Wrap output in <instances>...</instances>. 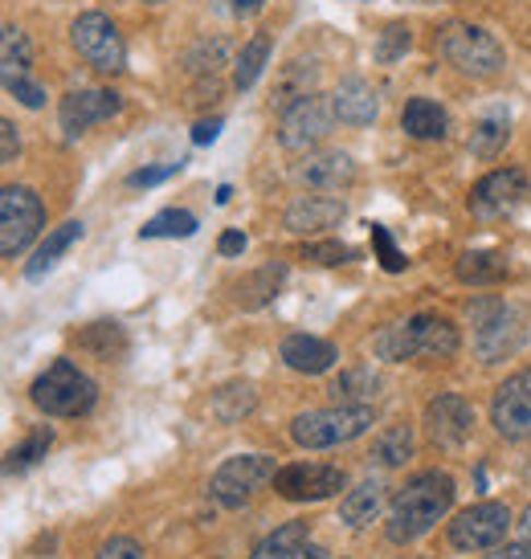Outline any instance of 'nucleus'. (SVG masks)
<instances>
[{
  "label": "nucleus",
  "mask_w": 531,
  "mask_h": 559,
  "mask_svg": "<svg viewBox=\"0 0 531 559\" xmlns=\"http://www.w3.org/2000/svg\"><path fill=\"white\" fill-rule=\"evenodd\" d=\"M401 127H405L409 140L434 143L450 131V115H446V107L434 103V98H409L405 110H401Z\"/></svg>",
  "instance_id": "nucleus-21"
},
{
  "label": "nucleus",
  "mask_w": 531,
  "mask_h": 559,
  "mask_svg": "<svg viewBox=\"0 0 531 559\" xmlns=\"http://www.w3.org/2000/svg\"><path fill=\"white\" fill-rule=\"evenodd\" d=\"M9 94H13V98H21V103H25L30 110L46 107V86H42L37 79H21V82H13V86H9Z\"/></svg>",
  "instance_id": "nucleus-41"
},
{
  "label": "nucleus",
  "mask_w": 531,
  "mask_h": 559,
  "mask_svg": "<svg viewBox=\"0 0 531 559\" xmlns=\"http://www.w3.org/2000/svg\"><path fill=\"white\" fill-rule=\"evenodd\" d=\"M311 86H315V66L311 62H291V66H286V74L274 82V94H270V98H274V107H279V110H286L291 103L307 98V94H315Z\"/></svg>",
  "instance_id": "nucleus-31"
},
{
  "label": "nucleus",
  "mask_w": 531,
  "mask_h": 559,
  "mask_svg": "<svg viewBox=\"0 0 531 559\" xmlns=\"http://www.w3.org/2000/svg\"><path fill=\"white\" fill-rule=\"evenodd\" d=\"M221 135V119H201V123L192 127V143H213Z\"/></svg>",
  "instance_id": "nucleus-45"
},
{
  "label": "nucleus",
  "mask_w": 531,
  "mask_h": 559,
  "mask_svg": "<svg viewBox=\"0 0 531 559\" xmlns=\"http://www.w3.org/2000/svg\"><path fill=\"white\" fill-rule=\"evenodd\" d=\"M282 282H286V265L282 262H270V265H262V270H253L250 278L237 282V307L258 311V307H266L270 298L279 295Z\"/></svg>",
  "instance_id": "nucleus-24"
},
{
  "label": "nucleus",
  "mask_w": 531,
  "mask_h": 559,
  "mask_svg": "<svg viewBox=\"0 0 531 559\" xmlns=\"http://www.w3.org/2000/svg\"><path fill=\"white\" fill-rule=\"evenodd\" d=\"M409 41H413L409 25H389V29L380 33V41H376V62H380V66H392L397 58H405Z\"/></svg>",
  "instance_id": "nucleus-37"
},
{
  "label": "nucleus",
  "mask_w": 531,
  "mask_h": 559,
  "mask_svg": "<svg viewBox=\"0 0 531 559\" xmlns=\"http://www.w3.org/2000/svg\"><path fill=\"white\" fill-rule=\"evenodd\" d=\"M298 180L307 188H344L356 180V159L347 156V152H319V156H307L303 159V168H298Z\"/></svg>",
  "instance_id": "nucleus-20"
},
{
  "label": "nucleus",
  "mask_w": 531,
  "mask_h": 559,
  "mask_svg": "<svg viewBox=\"0 0 531 559\" xmlns=\"http://www.w3.org/2000/svg\"><path fill=\"white\" fill-rule=\"evenodd\" d=\"M46 229V204L33 188H0V258H16Z\"/></svg>",
  "instance_id": "nucleus-5"
},
{
  "label": "nucleus",
  "mask_w": 531,
  "mask_h": 559,
  "mask_svg": "<svg viewBox=\"0 0 531 559\" xmlns=\"http://www.w3.org/2000/svg\"><path fill=\"white\" fill-rule=\"evenodd\" d=\"M33 79L30 74V37L13 25H0V86L9 91L13 82Z\"/></svg>",
  "instance_id": "nucleus-22"
},
{
  "label": "nucleus",
  "mask_w": 531,
  "mask_h": 559,
  "mask_svg": "<svg viewBox=\"0 0 531 559\" xmlns=\"http://www.w3.org/2000/svg\"><path fill=\"white\" fill-rule=\"evenodd\" d=\"M491 559H531V551H528V544H511V547H499Z\"/></svg>",
  "instance_id": "nucleus-47"
},
{
  "label": "nucleus",
  "mask_w": 531,
  "mask_h": 559,
  "mask_svg": "<svg viewBox=\"0 0 531 559\" xmlns=\"http://www.w3.org/2000/svg\"><path fill=\"white\" fill-rule=\"evenodd\" d=\"M376 392H380V376L373 368H347L335 384H331V396L340 404H368L376 401Z\"/></svg>",
  "instance_id": "nucleus-30"
},
{
  "label": "nucleus",
  "mask_w": 531,
  "mask_h": 559,
  "mask_svg": "<svg viewBox=\"0 0 531 559\" xmlns=\"http://www.w3.org/2000/svg\"><path fill=\"white\" fill-rule=\"evenodd\" d=\"M401 335H405V359H453L458 356V326L441 314H413L409 323H401Z\"/></svg>",
  "instance_id": "nucleus-13"
},
{
  "label": "nucleus",
  "mask_w": 531,
  "mask_h": 559,
  "mask_svg": "<svg viewBox=\"0 0 531 559\" xmlns=\"http://www.w3.org/2000/svg\"><path fill=\"white\" fill-rule=\"evenodd\" d=\"M507 531H511V511L503 502H474L453 514L450 547L453 551H491L507 539Z\"/></svg>",
  "instance_id": "nucleus-7"
},
{
  "label": "nucleus",
  "mask_w": 531,
  "mask_h": 559,
  "mask_svg": "<svg viewBox=\"0 0 531 559\" xmlns=\"http://www.w3.org/2000/svg\"><path fill=\"white\" fill-rule=\"evenodd\" d=\"M70 37H74V49H79L94 70H103V74H119V70H123L127 49L110 16L82 13L79 21H74V29H70Z\"/></svg>",
  "instance_id": "nucleus-9"
},
{
  "label": "nucleus",
  "mask_w": 531,
  "mask_h": 559,
  "mask_svg": "<svg viewBox=\"0 0 531 559\" xmlns=\"http://www.w3.org/2000/svg\"><path fill=\"white\" fill-rule=\"evenodd\" d=\"M274 474H279V469H274V457H266V453H241V457H229V462L213 474L209 495H213V502L237 511V507H246V502L262 490L266 481H274Z\"/></svg>",
  "instance_id": "nucleus-6"
},
{
  "label": "nucleus",
  "mask_w": 531,
  "mask_h": 559,
  "mask_svg": "<svg viewBox=\"0 0 531 559\" xmlns=\"http://www.w3.org/2000/svg\"><path fill=\"white\" fill-rule=\"evenodd\" d=\"M16 156H21V135L9 119H0V164H13Z\"/></svg>",
  "instance_id": "nucleus-42"
},
{
  "label": "nucleus",
  "mask_w": 531,
  "mask_h": 559,
  "mask_svg": "<svg viewBox=\"0 0 531 559\" xmlns=\"http://www.w3.org/2000/svg\"><path fill=\"white\" fill-rule=\"evenodd\" d=\"M331 110H335L340 123L368 127L376 119L380 103H376V91L364 79H344L340 86H335V94H331Z\"/></svg>",
  "instance_id": "nucleus-19"
},
{
  "label": "nucleus",
  "mask_w": 531,
  "mask_h": 559,
  "mask_svg": "<svg viewBox=\"0 0 531 559\" xmlns=\"http://www.w3.org/2000/svg\"><path fill=\"white\" fill-rule=\"evenodd\" d=\"M180 171V164H164V168H143V171H135L127 185L131 188H152V185H164L168 176H176Z\"/></svg>",
  "instance_id": "nucleus-44"
},
{
  "label": "nucleus",
  "mask_w": 531,
  "mask_h": 559,
  "mask_svg": "<svg viewBox=\"0 0 531 559\" xmlns=\"http://www.w3.org/2000/svg\"><path fill=\"white\" fill-rule=\"evenodd\" d=\"M94 559H143V547L131 539V535H110L107 544L98 547Z\"/></svg>",
  "instance_id": "nucleus-40"
},
{
  "label": "nucleus",
  "mask_w": 531,
  "mask_h": 559,
  "mask_svg": "<svg viewBox=\"0 0 531 559\" xmlns=\"http://www.w3.org/2000/svg\"><path fill=\"white\" fill-rule=\"evenodd\" d=\"M253 404H258V396H253L250 380H229V384H221V389L213 392V413H217V420H225V425H237L241 417H250Z\"/></svg>",
  "instance_id": "nucleus-27"
},
{
  "label": "nucleus",
  "mask_w": 531,
  "mask_h": 559,
  "mask_svg": "<svg viewBox=\"0 0 531 559\" xmlns=\"http://www.w3.org/2000/svg\"><path fill=\"white\" fill-rule=\"evenodd\" d=\"M331 123H335V110H331V98L323 94H307L291 107L282 110L279 123V143L286 152H307L315 143L328 140Z\"/></svg>",
  "instance_id": "nucleus-8"
},
{
  "label": "nucleus",
  "mask_w": 531,
  "mask_h": 559,
  "mask_svg": "<svg viewBox=\"0 0 531 559\" xmlns=\"http://www.w3.org/2000/svg\"><path fill=\"white\" fill-rule=\"evenodd\" d=\"M140 234L148 237V241H152V237H192L197 234V217L185 213V209H164L160 217H152L143 225Z\"/></svg>",
  "instance_id": "nucleus-36"
},
{
  "label": "nucleus",
  "mask_w": 531,
  "mask_h": 559,
  "mask_svg": "<svg viewBox=\"0 0 531 559\" xmlns=\"http://www.w3.org/2000/svg\"><path fill=\"white\" fill-rule=\"evenodd\" d=\"M356 253L344 246V241H315V246H303V262L311 265H344L352 262Z\"/></svg>",
  "instance_id": "nucleus-39"
},
{
  "label": "nucleus",
  "mask_w": 531,
  "mask_h": 559,
  "mask_svg": "<svg viewBox=\"0 0 531 559\" xmlns=\"http://www.w3.org/2000/svg\"><path fill=\"white\" fill-rule=\"evenodd\" d=\"M209 4L225 16H253L266 9V0H209Z\"/></svg>",
  "instance_id": "nucleus-43"
},
{
  "label": "nucleus",
  "mask_w": 531,
  "mask_h": 559,
  "mask_svg": "<svg viewBox=\"0 0 531 559\" xmlns=\"http://www.w3.org/2000/svg\"><path fill=\"white\" fill-rule=\"evenodd\" d=\"M307 535H311V531H307V523H303V519H295V523H282V527H274L262 544L253 547L250 559H295L298 547L307 544Z\"/></svg>",
  "instance_id": "nucleus-28"
},
{
  "label": "nucleus",
  "mask_w": 531,
  "mask_h": 559,
  "mask_svg": "<svg viewBox=\"0 0 531 559\" xmlns=\"http://www.w3.org/2000/svg\"><path fill=\"white\" fill-rule=\"evenodd\" d=\"M335 359H340V352H335L328 340H315V335H286V340H282V364L303 376L331 372Z\"/></svg>",
  "instance_id": "nucleus-18"
},
{
  "label": "nucleus",
  "mask_w": 531,
  "mask_h": 559,
  "mask_svg": "<svg viewBox=\"0 0 531 559\" xmlns=\"http://www.w3.org/2000/svg\"><path fill=\"white\" fill-rule=\"evenodd\" d=\"M295 559H328V551H323L319 544H303V547H298Z\"/></svg>",
  "instance_id": "nucleus-48"
},
{
  "label": "nucleus",
  "mask_w": 531,
  "mask_h": 559,
  "mask_svg": "<svg viewBox=\"0 0 531 559\" xmlns=\"http://www.w3.org/2000/svg\"><path fill=\"white\" fill-rule=\"evenodd\" d=\"M441 58L470 79H495L503 70V46L479 25H446L438 33Z\"/></svg>",
  "instance_id": "nucleus-4"
},
{
  "label": "nucleus",
  "mask_w": 531,
  "mask_h": 559,
  "mask_svg": "<svg viewBox=\"0 0 531 559\" xmlns=\"http://www.w3.org/2000/svg\"><path fill=\"white\" fill-rule=\"evenodd\" d=\"M79 237H82V221H66V225H58V229H54V234H46V241L37 246V253H33V262L25 265V274H30L33 282L46 278L49 270H54V265L62 262L66 249L74 246Z\"/></svg>",
  "instance_id": "nucleus-23"
},
{
  "label": "nucleus",
  "mask_w": 531,
  "mask_h": 559,
  "mask_svg": "<svg viewBox=\"0 0 531 559\" xmlns=\"http://www.w3.org/2000/svg\"><path fill=\"white\" fill-rule=\"evenodd\" d=\"M491 420L507 441H531V368L503 380L491 401Z\"/></svg>",
  "instance_id": "nucleus-12"
},
{
  "label": "nucleus",
  "mask_w": 531,
  "mask_h": 559,
  "mask_svg": "<svg viewBox=\"0 0 531 559\" xmlns=\"http://www.w3.org/2000/svg\"><path fill=\"white\" fill-rule=\"evenodd\" d=\"M344 469L323 466V462H298V466H282L274 474V490L286 502H323V498L344 490Z\"/></svg>",
  "instance_id": "nucleus-11"
},
{
  "label": "nucleus",
  "mask_w": 531,
  "mask_h": 559,
  "mask_svg": "<svg viewBox=\"0 0 531 559\" xmlns=\"http://www.w3.org/2000/svg\"><path fill=\"white\" fill-rule=\"evenodd\" d=\"M368 229H373V249H376V258H380V265H385L389 274H401V270H405V253L397 249L392 234L385 225H368Z\"/></svg>",
  "instance_id": "nucleus-38"
},
{
  "label": "nucleus",
  "mask_w": 531,
  "mask_h": 559,
  "mask_svg": "<svg viewBox=\"0 0 531 559\" xmlns=\"http://www.w3.org/2000/svg\"><path fill=\"white\" fill-rule=\"evenodd\" d=\"M385 486L380 481H364L356 490H347V498L340 502V519H344L347 527H368L376 514L385 511Z\"/></svg>",
  "instance_id": "nucleus-25"
},
{
  "label": "nucleus",
  "mask_w": 531,
  "mask_h": 559,
  "mask_svg": "<svg viewBox=\"0 0 531 559\" xmlns=\"http://www.w3.org/2000/svg\"><path fill=\"white\" fill-rule=\"evenodd\" d=\"M458 278L467 282V286H495V282L507 278V262H503L499 253H467L458 262Z\"/></svg>",
  "instance_id": "nucleus-33"
},
{
  "label": "nucleus",
  "mask_w": 531,
  "mask_h": 559,
  "mask_svg": "<svg viewBox=\"0 0 531 559\" xmlns=\"http://www.w3.org/2000/svg\"><path fill=\"white\" fill-rule=\"evenodd\" d=\"M453 478L450 474H441V469H425L417 474L413 481H405L397 498H392V511H389V544H417L422 535L438 527L446 511L453 507Z\"/></svg>",
  "instance_id": "nucleus-1"
},
{
  "label": "nucleus",
  "mask_w": 531,
  "mask_h": 559,
  "mask_svg": "<svg viewBox=\"0 0 531 559\" xmlns=\"http://www.w3.org/2000/svg\"><path fill=\"white\" fill-rule=\"evenodd\" d=\"M373 420H376L373 404H335V408L298 413L291 420V437H295V445H303V450H335V445L368 433Z\"/></svg>",
  "instance_id": "nucleus-2"
},
{
  "label": "nucleus",
  "mask_w": 531,
  "mask_h": 559,
  "mask_svg": "<svg viewBox=\"0 0 531 559\" xmlns=\"http://www.w3.org/2000/svg\"><path fill=\"white\" fill-rule=\"evenodd\" d=\"M470 425H474V413L458 392H441L425 408V433L438 450H458L470 437Z\"/></svg>",
  "instance_id": "nucleus-14"
},
{
  "label": "nucleus",
  "mask_w": 531,
  "mask_h": 559,
  "mask_svg": "<svg viewBox=\"0 0 531 559\" xmlns=\"http://www.w3.org/2000/svg\"><path fill=\"white\" fill-rule=\"evenodd\" d=\"M148 4H160V0H148Z\"/></svg>",
  "instance_id": "nucleus-50"
},
{
  "label": "nucleus",
  "mask_w": 531,
  "mask_h": 559,
  "mask_svg": "<svg viewBox=\"0 0 531 559\" xmlns=\"http://www.w3.org/2000/svg\"><path fill=\"white\" fill-rule=\"evenodd\" d=\"M519 535H523V544H531V507L519 514Z\"/></svg>",
  "instance_id": "nucleus-49"
},
{
  "label": "nucleus",
  "mask_w": 531,
  "mask_h": 559,
  "mask_svg": "<svg viewBox=\"0 0 531 559\" xmlns=\"http://www.w3.org/2000/svg\"><path fill=\"white\" fill-rule=\"evenodd\" d=\"M523 340H528L523 314L503 302V311L474 331V356L483 359V364H503V359H511L523 347Z\"/></svg>",
  "instance_id": "nucleus-15"
},
{
  "label": "nucleus",
  "mask_w": 531,
  "mask_h": 559,
  "mask_svg": "<svg viewBox=\"0 0 531 559\" xmlns=\"http://www.w3.org/2000/svg\"><path fill=\"white\" fill-rule=\"evenodd\" d=\"M49 445H54V433H49V429H37V433L25 437L16 450H9V457L0 462V474L9 478V474H25V469H33L49 453Z\"/></svg>",
  "instance_id": "nucleus-32"
},
{
  "label": "nucleus",
  "mask_w": 531,
  "mask_h": 559,
  "mask_svg": "<svg viewBox=\"0 0 531 559\" xmlns=\"http://www.w3.org/2000/svg\"><path fill=\"white\" fill-rule=\"evenodd\" d=\"M119 107H123V98L115 91H74L62 98V131L74 140V135H82L86 127L94 123H107L110 115H119Z\"/></svg>",
  "instance_id": "nucleus-16"
},
{
  "label": "nucleus",
  "mask_w": 531,
  "mask_h": 559,
  "mask_svg": "<svg viewBox=\"0 0 531 559\" xmlns=\"http://www.w3.org/2000/svg\"><path fill=\"white\" fill-rule=\"evenodd\" d=\"M98 401V384L91 376L74 368L70 359L49 364L46 372L33 380V404L46 413V417H86Z\"/></svg>",
  "instance_id": "nucleus-3"
},
{
  "label": "nucleus",
  "mask_w": 531,
  "mask_h": 559,
  "mask_svg": "<svg viewBox=\"0 0 531 559\" xmlns=\"http://www.w3.org/2000/svg\"><path fill=\"white\" fill-rule=\"evenodd\" d=\"M74 343L86 347V352L98 356V359H119L127 352V335H123V326L119 323H91L86 331L74 335Z\"/></svg>",
  "instance_id": "nucleus-29"
},
{
  "label": "nucleus",
  "mask_w": 531,
  "mask_h": 559,
  "mask_svg": "<svg viewBox=\"0 0 531 559\" xmlns=\"http://www.w3.org/2000/svg\"><path fill=\"white\" fill-rule=\"evenodd\" d=\"M413 450H417L413 425H389V429L373 441V462L376 466H385V469H397L413 457Z\"/></svg>",
  "instance_id": "nucleus-26"
},
{
  "label": "nucleus",
  "mask_w": 531,
  "mask_h": 559,
  "mask_svg": "<svg viewBox=\"0 0 531 559\" xmlns=\"http://www.w3.org/2000/svg\"><path fill=\"white\" fill-rule=\"evenodd\" d=\"M217 249L225 253V258H237V253L246 249V234H241V229H229V234H221Z\"/></svg>",
  "instance_id": "nucleus-46"
},
{
  "label": "nucleus",
  "mask_w": 531,
  "mask_h": 559,
  "mask_svg": "<svg viewBox=\"0 0 531 559\" xmlns=\"http://www.w3.org/2000/svg\"><path fill=\"white\" fill-rule=\"evenodd\" d=\"M528 192L531 188H528V176H523V171L499 168L474 185V192H470V213H474L479 221H503L528 201Z\"/></svg>",
  "instance_id": "nucleus-10"
},
{
  "label": "nucleus",
  "mask_w": 531,
  "mask_h": 559,
  "mask_svg": "<svg viewBox=\"0 0 531 559\" xmlns=\"http://www.w3.org/2000/svg\"><path fill=\"white\" fill-rule=\"evenodd\" d=\"M266 58H270V37H266V33H258V37H250V46L241 49V58H237V66H234V86H237V91H250L253 82L262 79Z\"/></svg>",
  "instance_id": "nucleus-35"
},
{
  "label": "nucleus",
  "mask_w": 531,
  "mask_h": 559,
  "mask_svg": "<svg viewBox=\"0 0 531 559\" xmlns=\"http://www.w3.org/2000/svg\"><path fill=\"white\" fill-rule=\"evenodd\" d=\"M511 135V119L507 115H491L483 123L474 127V135H470V152L479 159H495L503 152V143Z\"/></svg>",
  "instance_id": "nucleus-34"
},
{
  "label": "nucleus",
  "mask_w": 531,
  "mask_h": 559,
  "mask_svg": "<svg viewBox=\"0 0 531 559\" xmlns=\"http://www.w3.org/2000/svg\"><path fill=\"white\" fill-rule=\"evenodd\" d=\"M344 213H347L344 201H331V197H298V201L286 209L282 225H286L291 234H323L331 225H340Z\"/></svg>",
  "instance_id": "nucleus-17"
}]
</instances>
